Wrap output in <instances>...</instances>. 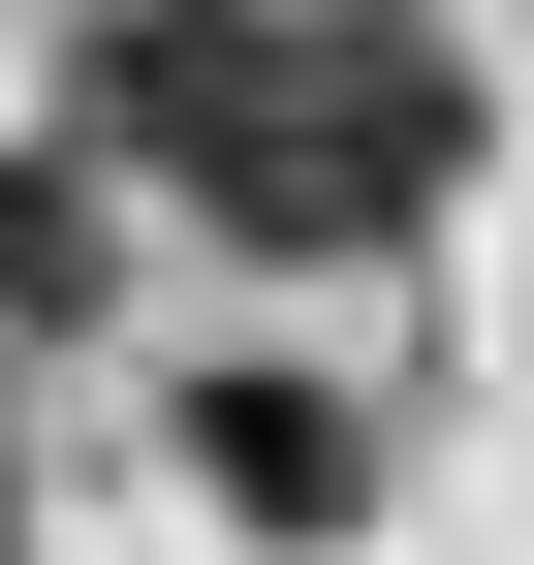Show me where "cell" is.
Instances as JSON below:
<instances>
[{
	"label": "cell",
	"mask_w": 534,
	"mask_h": 565,
	"mask_svg": "<svg viewBox=\"0 0 534 565\" xmlns=\"http://www.w3.org/2000/svg\"><path fill=\"white\" fill-rule=\"evenodd\" d=\"M95 126L252 252H409L440 221V63L409 0H95Z\"/></svg>",
	"instance_id": "cell-1"
},
{
	"label": "cell",
	"mask_w": 534,
	"mask_h": 565,
	"mask_svg": "<svg viewBox=\"0 0 534 565\" xmlns=\"http://www.w3.org/2000/svg\"><path fill=\"white\" fill-rule=\"evenodd\" d=\"M63 282H95V221H63V189H0V345H32Z\"/></svg>",
	"instance_id": "cell-3"
},
{
	"label": "cell",
	"mask_w": 534,
	"mask_h": 565,
	"mask_svg": "<svg viewBox=\"0 0 534 565\" xmlns=\"http://www.w3.org/2000/svg\"><path fill=\"white\" fill-rule=\"evenodd\" d=\"M189 471H221L252 534H346V503H377V440H346L314 377H221V408H189Z\"/></svg>",
	"instance_id": "cell-2"
}]
</instances>
